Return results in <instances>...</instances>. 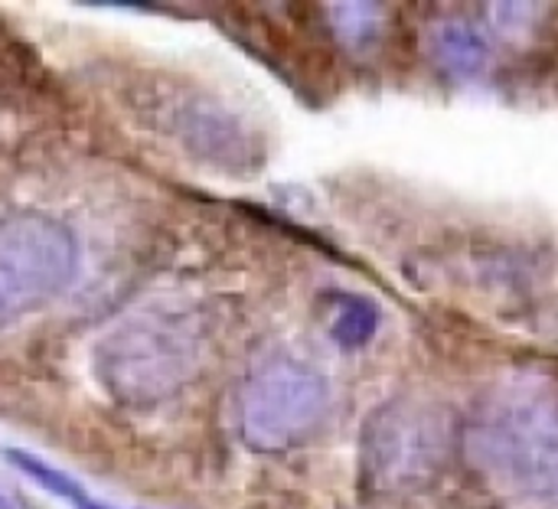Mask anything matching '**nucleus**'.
I'll return each mask as SVG.
<instances>
[{"label": "nucleus", "instance_id": "obj_5", "mask_svg": "<svg viewBox=\"0 0 558 509\" xmlns=\"http://www.w3.org/2000/svg\"><path fill=\"white\" fill-rule=\"evenodd\" d=\"M327 379L291 356H275L248 379L239 402L242 438L255 451H291L327 419Z\"/></svg>", "mask_w": 558, "mask_h": 509}, {"label": "nucleus", "instance_id": "obj_9", "mask_svg": "<svg viewBox=\"0 0 558 509\" xmlns=\"http://www.w3.org/2000/svg\"><path fill=\"white\" fill-rule=\"evenodd\" d=\"M330 23L350 49H366L386 26V10L376 3H340L330 7Z\"/></svg>", "mask_w": 558, "mask_h": 509}, {"label": "nucleus", "instance_id": "obj_8", "mask_svg": "<svg viewBox=\"0 0 558 509\" xmlns=\"http://www.w3.org/2000/svg\"><path fill=\"white\" fill-rule=\"evenodd\" d=\"M379 330V311L373 301L366 298H353V294H343L337 301V314H333V324H330V334L340 347L347 350H356V347H366Z\"/></svg>", "mask_w": 558, "mask_h": 509}, {"label": "nucleus", "instance_id": "obj_11", "mask_svg": "<svg viewBox=\"0 0 558 509\" xmlns=\"http://www.w3.org/2000/svg\"><path fill=\"white\" fill-rule=\"evenodd\" d=\"M0 509H10V504H7V497H3V490H0Z\"/></svg>", "mask_w": 558, "mask_h": 509}, {"label": "nucleus", "instance_id": "obj_1", "mask_svg": "<svg viewBox=\"0 0 558 509\" xmlns=\"http://www.w3.org/2000/svg\"><path fill=\"white\" fill-rule=\"evenodd\" d=\"M471 458L507 487L558 504V399L543 389L494 396L468 425Z\"/></svg>", "mask_w": 558, "mask_h": 509}, {"label": "nucleus", "instance_id": "obj_2", "mask_svg": "<svg viewBox=\"0 0 558 509\" xmlns=\"http://www.w3.org/2000/svg\"><path fill=\"white\" fill-rule=\"evenodd\" d=\"M199 360V334L186 314H137L95 350V373L114 399L154 402L177 392Z\"/></svg>", "mask_w": 558, "mask_h": 509}, {"label": "nucleus", "instance_id": "obj_7", "mask_svg": "<svg viewBox=\"0 0 558 509\" xmlns=\"http://www.w3.org/2000/svg\"><path fill=\"white\" fill-rule=\"evenodd\" d=\"M7 458H10V464H13L16 471H23V474H26L29 481H36L43 490H49L52 497H59V500L72 504L75 509H111V507H105V504H98V500H92V497L85 494V487H82V484H75L69 474L56 471L52 464H46V461H39V458H33V455L10 451Z\"/></svg>", "mask_w": 558, "mask_h": 509}, {"label": "nucleus", "instance_id": "obj_4", "mask_svg": "<svg viewBox=\"0 0 558 509\" xmlns=\"http://www.w3.org/2000/svg\"><path fill=\"white\" fill-rule=\"evenodd\" d=\"M454 441L451 415L425 399H392L363 428V474L376 490H412L438 474Z\"/></svg>", "mask_w": 558, "mask_h": 509}, {"label": "nucleus", "instance_id": "obj_3", "mask_svg": "<svg viewBox=\"0 0 558 509\" xmlns=\"http://www.w3.org/2000/svg\"><path fill=\"white\" fill-rule=\"evenodd\" d=\"M75 235L52 216L10 213L0 219V330L43 311L75 278Z\"/></svg>", "mask_w": 558, "mask_h": 509}, {"label": "nucleus", "instance_id": "obj_10", "mask_svg": "<svg viewBox=\"0 0 558 509\" xmlns=\"http://www.w3.org/2000/svg\"><path fill=\"white\" fill-rule=\"evenodd\" d=\"M536 16H539V10L536 7H530V3H497V7H490V20H494V26L500 29V33H523L520 26H533L536 23Z\"/></svg>", "mask_w": 558, "mask_h": 509}, {"label": "nucleus", "instance_id": "obj_6", "mask_svg": "<svg viewBox=\"0 0 558 509\" xmlns=\"http://www.w3.org/2000/svg\"><path fill=\"white\" fill-rule=\"evenodd\" d=\"M428 59L451 78H477L490 62V39L484 29L458 13L438 16L425 29Z\"/></svg>", "mask_w": 558, "mask_h": 509}]
</instances>
